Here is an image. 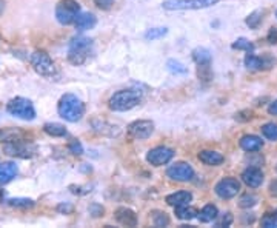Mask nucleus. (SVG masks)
<instances>
[{"mask_svg": "<svg viewBox=\"0 0 277 228\" xmlns=\"http://www.w3.org/2000/svg\"><path fill=\"white\" fill-rule=\"evenodd\" d=\"M268 113L271 114V116H277V100L273 102V104L268 107Z\"/></svg>", "mask_w": 277, "mask_h": 228, "instance_id": "40", "label": "nucleus"}, {"mask_svg": "<svg viewBox=\"0 0 277 228\" xmlns=\"http://www.w3.org/2000/svg\"><path fill=\"white\" fill-rule=\"evenodd\" d=\"M262 20H263V11L262 9H256L254 13H251L247 17V25L254 29V28H257L262 24Z\"/></svg>", "mask_w": 277, "mask_h": 228, "instance_id": "25", "label": "nucleus"}, {"mask_svg": "<svg viewBox=\"0 0 277 228\" xmlns=\"http://www.w3.org/2000/svg\"><path fill=\"white\" fill-rule=\"evenodd\" d=\"M6 111L13 116L23 119V120H34L36 119V110L29 99L25 97H16L11 99L6 105Z\"/></svg>", "mask_w": 277, "mask_h": 228, "instance_id": "4", "label": "nucleus"}, {"mask_svg": "<svg viewBox=\"0 0 277 228\" xmlns=\"http://www.w3.org/2000/svg\"><path fill=\"white\" fill-rule=\"evenodd\" d=\"M69 151H71L73 154H76V156H80V154L83 153V146H82V143H80L79 141L73 139L71 142H69Z\"/></svg>", "mask_w": 277, "mask_h": 228, "instance_id": "36", "label": "nucleus"}, {"mask_svg": "<svg viewBox=\"0 0 277 228\" xmlns=\"http://www.w3.org/2000/svg\"><path fill=\"white\" fill-rule=\"evenodd\" d=\"M219 216V210H217V207L216 205H213V203H208V205H205V207L197 213V218H199V221L200 222H203V224H208V222H213L216 218Z\"/></svg>", "mask_w": 277, "mask_h": 228, "instance_id": "22", "label": "nucleus"}, {"mask_svg": "<svg viewBox=\"0 0 277 228\" xmlns=\"http://www.w3.org/2000/svg\"><path fill=\"white\" fill-rule=\"evenodd\" d=\"M274 65H276V59L270 54L259 57V56H254L252 53H248L245 57V66L249 68V70H256V71L270 70Z\"/></svg>", "mask_w": 277, "mask_h": 228, "instance_id": "14", "label": "nucleus"}, {"mask_svg": "<svg viewBox=\"0 0 277 228\" xmlns=\"http://www.w3.org/2000/svg\"><path fill=\"white\" fill-rule=\"evenodd\" d=\"M115 221L125 227H136L137 225V216L133 210L120 207L115 210Z\"/></svg>", "mask_w": 277, "mask_h": 228, "instance_id": "17", "label": "nucleus"}, {"mask_svg": "<svg viewBox=\"0 0 277 228\" xmlns=\"http://www.w3.org/2000/svg\"><path fill=\"white\" fill-rule=\"evenodd\" d=\"M31 65L40 76L51 77L55 74V65L48 53L45 51H34L31 56Z\"/></svg>", "mask_w": 277, "mask_h": 228, "instance_id": "7", "label": "nucleus"}, {"mask_svg": "<svg viewBox=\"0 0 277 228\" xmlns=\"http://www.w3.org/2000/svg\"><path fill=\"white\" fill-rule=\"evenodd\" d=\"M19 173V168L14 162H2L0 164V185H6L13 180Z\"/></svg>", "mask_w": 277, "mask_h": 228, "instance_id": "16", "label": "nucleus"}, {"mask_svg": "<svg viewBox=\"0 0 277 228\" xmlns=\"http://www.w3.org/2000/svg\"><path fill=\"white\" fill-rule=\"evenodd\" d=\"M166 32H168V28H151V29L146 31L145 37H146L148 40H154V39L164 37Z\"/></svg>", "mask_w": 277, "mask_h": 228, "instance_id": "29", "label": "nucleus"}, {"mask_svg": "<svg viewBox=\"0 0 277 228\" xmlns=\"http://www.w3.org/2000/svg\"><path fill=\"white\" fill-rule=\"evenodd\" d=\"M233 48H234V50H244V51H247V53H252L254 45H252L249 40H247V39H244V37H240V39H237V40L233 43Z\"/></svg>", "mask_w": 277, "mask_h": 228, "instance_id": "28", "label": "nucleus"}, {"mask_svg": "<svg viewBox=\"0 0 277 228\" xmlns=\"http://www.w3.org/2000/svg\"><path fill=\"white\" fill-rule=\"evenodd\" d=\"M19 134L17 130H0V142H11L17 139L16 136Z\"/></svg>", "mask_w": 277, "mask_h": 228, "instance_id": "32", "label": "nucleus"}, {"mask_svg": "<svg viewBox=\"0 0 277 228\" xmlns=\"http://www.w3.org/2000/svg\"><path fill=\"white\" fill-rule=\"evenodd\" d=\"M168 224H169V218H168L165 213L157 211V213L154 214V225H156V227H166Z\"/></svg>", "mask_w": 277, "mask_h": 228, "instance_id": "33", "label": "nucleus"}, {"mask_svg": "<svg viewBox=\"0 0 277 228\" xmlns=\"http://www.w3.org/2000/svg\"><path fill=\"white\" fill-rule=\"evenodd\" d=\"M193 59L199 65V77L208 81L211 77L210 65H211V53L206 48H195L193 51Z\"/></svg>", "mask_w": 277, "mask_h": 228, "instance_id": "10", "label": "nucleus"}, {"mask_svg": "<svg viewBox=\"0 0 277 228\" xmlns=\"http://www.w3.org/2000/svg\"><path fill=\"white\" fill-rule=\"evenodd\" d=\"M263 146V141L260 138L254 134H247L244 138L240 139V148L242 150H245L248 153H254V151H259L260 148Z\"/></svg>", "mask_w": 277, "mask_h": 228, "instance_id": "18", "label": "nucleus"}, {"mask_svg": "<svg viewBox=\"0 0 277 228\" xmlns=\"http://www.w3.org/2000/svg\"><path fill=\"white\" fill-rule=\"evenodd\" d=\"M216 195L222 199H233L240 191V182L234 177H225L216 184Z\"/></svg>", "mask_w": 277, "mask_h": 228, "instance_id": "9", "label": "nucleus"}, {"mask_svg": "<svg viewBox=\"0 0 277 228\" xmlns=\"http://www.w3.org/2000/svg\"><path fill=\"white\" fill-rule=\"evenodd\" d=\"M174 157V151L171 150V148L166 146H156L153 150H149L146 154V161L154 165V167H162L168 164L171 159Z\"/></svg>", "mask_w": 277, "mask_h": 228, "instance_id": "13", "label": "nucleus"}, {"mask_svg": "<svg viewBox=\"0 0 277 228\" xmlns=\"http://www.w3.org/2000/svg\"><path fill=\"white\" fill-rule=\"evenodd\" d=\"M92 53V40L83 36H77L71 40L68 48V60L73 65H82Z\"/></svg>", "mask_w": 277, "mask_h": 228, "instance_id": "2", "label": "nucleus"}, {"mask_svg": "<svg viewBox=\"0 0 277 228\" xmlns=\"http://www.w3.org/2000/svg\"><path fill=\"white\" fill-rule=\"evenodd\" d=\"M242 180H244V184L248 185L249 188H257L262 185L263 182V173L262 170L257 167H249L247 168L244 173H242Z\"/></svg>", "mask_w": 277, "mask_h": 228, "instance_id": "15", "label": "nucleus"}, {"mask_svg": "<svg viewBox=\"0 0 277 228\" xmlns=\"http://www.w3.org/2000/svg\"><path fill=\"white\" fill-rule=\"evenodd\" d=\"M231 224H233V216H231V213H225L217 219L216 227H229Z\"/></svg>", "mask_w": 277, "mask_h": 228, "instance_id": "35", "label": "nucleus"}, {"mask_svg": "<svg viewBox=\"0 0 277 228\" xmlns=\"http://www.w3.org/2000/svg\"><path fill=\"white\" fill-rule=\"evenodd\" d=\"M76 28L79 31H85V29H91V28H94L96 24H97V20L94 17V14H91V13H82L76 17Z\"/></svg>", "mask_w": 277, "mask_h": 228, "instance_id": "21", "label": "nucleus"}, {"mask_svg": "<svg viewBox=\"0 0 277 228\" xmlns=\"http://www.w3.org/2000/svg\"><path fill=\"white\" fill-rule=\"evenodd\" d=\"M142 100L140 91L137 89H122L117 91L110 99V108L112 111H128L137 107Z\"/></svg>", "mask_w": 277, "mask_h": 228, "instance_id": "3", "label": "nucleus"}, {"mask_svg": "<svg viewBox=\"0 0 277 228\" xmlns=\"http://www.w3.org/2000/svg\"><path fill=\"white\" fill-rule=\"evenodd\" d=\"M176 208V218L180 221H191L194 218H197V210L190 207V205H180V207H174Z\"/></svg>", "mask_w": 277, "mask_h": 228, "instance_id": "23", "label": "nucleus"}, {"mask_svg": "<svg viewBox=\"0 0 277 228\" xmlns=\"http://www.w3.org/2000/svg\"><path fill=\"white\" fill-rule=\"evenodd\" d=\"M270 193H271V196L277 198V179L273 180L271 184H270Z\"/></svg>", "mask_w": 277, "mask_h": 228, "instance_id": "39", "label": "nucleus"}, {"mask_svg": "<svg viewBox=\"0 0 277 228\" xmlns=\"http://www.w3.org/2000/svg\"><path fill=\"white\" fill-rule=\"evenodd\" d=\"M193 199V195L190 191H177L172 193V195L166 196V203L171 207H180V205H188Z\"/></svg>", "mask_w": 277, "mask_h": 228, "instance_id": "19", "label": "nucleus"}, {"mask_svg": "<svg viewBox=\"0 0 277 228\" xmlns=\"http://www.w3.org/2000/svg\"><path fill=\"white\" fill-rule=\"evenodd\" d=\"M166 176L177 182H188L194 177V170L187 162H179L166 170Z\"/></svg>", "mask_w": 277, "mask_h": 228, "instance_id": "12", "label": "nucleus"}, {"mask_svg": "<svg viewBox=\"0 0 277 228\" xmlns=\"http://www.w3.org/2000/svg\"><path fill=\"white\" fill-rule=\"evenodd\" d=\"M262 227L265 228H273V227H277V219L274 214H265L262 218Z\"/></svg>", "mask_w": 277, "mask_h": 228, "instance_id": "34", "label": "nucleus"}, {"mask_svg": "<svg viewBox=\"0 0 277 228\" xmlns=\"http://www.w3.org/2000/svg\"><path fill=\"white\" fill-rule=\"evenodd\" d=\"M199 161L203 162L205 165H210V167H217L223 164L225 157L217 153V151H211V150H205V151H200L199 153Z\"/></svg>", "mask_w": 277, "mask_h": 228, "instance_id": "20", "label": "nucleus"}, {"mask_svg": "<svg viewBox=\"0 0 277 228\" xmlns=\"http://www.w3.org/2000/svg\"><path fill=\"white\" fill-rule=\"evenodd\" d=\"M43 131L46 134L53 136V138H63L66 136V128L62 123H55V122H48L43 125Z\"/></svg>", "mask_w": 277, "mask_h": 228, "instance_id": "24", "label": "nucleus"}, {"mask_svg": "<svg viewBox=\"0 0 277 228\" xmlns=\"http://www.w3.org/2000/svg\"><path fill=\"white\" fill-rule=\"evenodd\" d=\"M276 14H277V13H276Z\"/></svg>", "mask_w": 277, "mask_h": 228, "instance_id": "43", "label": "nucleus"}, {"mask_svg": "<svg viewBox=\"0 0 277 228\" xmlns=\"http://www.w3.org/2000/svg\"><path fill=\"white\" fill-rule=\"evenodd\" d=\"M219 0H166L164 2L165 9L168 11H185V9H203L214 6Z\"/></svg>", "mask_w": 277, "mask_h": 228, "instance_id": "8", "label": "nucleus"}, {"mask_svg": "<svg viewBox=\"0 0 277 228\" xmlns=\"http://www.w3.org/2000/svg\"><path fill=\"white\" fill-rule=\"evenodd\" d=\"M2 199H3V191L0 190V200H2Z\"/></svg>", "mask_w": 277, "mask_h": 228, "instance_id": "41", "label": "nucleus"}, {"mask_svg": "<svg viewBox=\"0 0 277 228\" xmlns=\"http://www.w3.org/2000/svg\"><path fill=\"white\" fill-rule=\"evenodd\" d=\"M94 3L100 8V9H110L114 3V0H94Z\"/></svg>", "mask_w": 277, "mask_h": 228, "instance_id": "37", "label": "nucleus"}, {"mask_svg": "<svg viewBox=\"0 0 277 228\" xmlns=\"http://www.w3.org/2000/svg\"><path fill=\"white\" fill-rule=\"evenodd\" d=\"M57 113L59 116L68 122H79L83 117L85 105L82 104L77 96L74 94H65L60 97L59 105H57Z\"/></svg>", "mask_w": 277, "mask_h": 228, "instance_id": "1", "label": "nucleus"}, {"mask_svg": "<svg viewBox=\"0 0 277 228\" xmlns=\"http://www.w3.org/2000/svg\"><path fill=\"white\" fill-rule=\"evenodd\" d=\"M166 66H168V70H169L171 73H174V74H185V73H187V68H185V66H183L180 62H177V60H168Z\"/></svg>", "mask_w": 277, "mask_h": 228, "instance_id": "30", "label": "nucleus"}, {"mask_svg": "<svg viewBox=\"0 0 277 228\" xmlns=\"http://www.w3.org/2000/svg\"><path fill=\"white\" fill-rule=\"evenodd\" d=\"M268 42L270 43H277V28H271L268 32Z\"/></svg>", "mask_w": 277, "mask_h": 228, "instance_id": "38", "label": "nucleus"}, {"mask_svg": "<svg viewBox=\"0 0 277 228\" xmlns=\"http://www.w3.org/2000/svg\"><path fill=\"white\" fill-rule=\"evenodd\" d=\"M80 13V5L76 0H60L55 6V19L62 25H71Z\"/></svg>", "mask_w": 277, "mask_h": 228, "instance_id": "5", "label": "nucleus"}, {"mask_svg": "<svg viewBox=\"0 0 277 228\" xmlns=\"http://www.w3.org/2000/svg\"><path fill=\"white\" fill-rule=\"evenodd\" d=\"M8 203L11 207H16V208H31L34 205V200L27 199V198H16V199H9Z\"/></svg>", "mask_w": 277, "mask_h": 228, "instance_id": "27", "label": "nucleus"}, {"mask_svg": "<svg viewBox=\"0 0 277 228\" xmlns=\"http://www.w3.org/2000/svg\"><path fill=\"white\" fill-rule=\"evenodd\" d=\"M274 216H276V219H277V211H276V213H274Z\"/></svg>", "mask_w": 277, "mask_h": 228, "instance_id": "42", "label": "nucleus"}, {"mask_svg": "<svg viewBox=\"0 0 277 228\" xmlns=\"http://www.w3.org/2000/svg\"><path fill=\"white\" fill-rule=\"evenodd\" d=\"M3 151L8 156L13 157H22V159H29L36 154L37 148L34 143L28 142V141H22V139H14L11 142H6L3 145Z\"/></svg>", "mask_w": 277, "mask_h": 228, "instance_id": "6", "label": "nucleus"}, {"mask_svg": "<svg viewBox=\"0 0 277 228\" xmlns=\"http://www.w3.org/2000/svg\"><path fill=\"white\" fill-rule=\"evenodd\" d=\"M262 130V134L267 138L268 141H277V125L270 122V123H265L263 127L260 128Z\"/></svg>", "mask_w": 277, "mask_h": 228, "instance_id": "26", "label": "nucleus"}, {"mask_svg": "<svg viewBox=\"0 0 277 228\" xmlns=\"http://www.w3.org/2000/svg\"><path fill=\"white\" fill-rule=\"evenodd\" d=\"M154 131V123L151 120H136L128 127V136L131 139H148Z\"/></svg>", "mask_w": 277, "mask_h": 228, "instance_id": "11", "label": "nucleus"}, {"mask_svg": "<svg viewBox=\"0 0 277 228\" xmlns=\"http://www.w3.org/2000/svg\"><path fill=\"white\" fill-rule=\"evenodd\" d=\"M256 203H257V198L254 196V195H245V196H242V198H240V202H239V205H240L242 208L254 207Z\"/></svg>", "mask_w": 277, "mask_h": 228, "instance_id": "31", "label": "nucleus"}]
</instances>
